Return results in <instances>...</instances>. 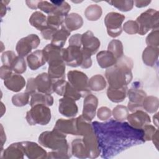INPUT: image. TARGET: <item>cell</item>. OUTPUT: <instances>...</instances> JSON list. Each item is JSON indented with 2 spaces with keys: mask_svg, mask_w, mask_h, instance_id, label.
Instances as JSON below:
<instances>
[{
  "mask_svg": "<svg viewBox=\"0 0 159 159\" xmlns=\"http://www.w3.org/2000/svg\"><path fill=\"white\" fill-rule=\"evenodd\" d=\"M159 101L158 98L150 96L146 97L142 103L143 109L149 113H154L158 111Z\"/></svg>",
  "mask_w": 159,
  "mask_h": 159,
  "instance_id": "e575fe53",
  "label": "cell"
},
{
  "mask_svg": "<svg viewBox=\"0 0 159 159\" xmlns=\"http://www.w3.org/2000/svg\"><path fill=\"white\" fill-rule=\"evenodd\" d=\"M67 83L65 79L55 81L53 83V91L59 96H63Z\"/></svg>",
  "mask_w": 159,
  "mask_h": 159,
  "instance_id": "bcb514c9",
  "label": "cell"
},
{
  "mask_svg": "<svg viewBox=\"0 0 159 159\" xmlns=\"http://www.w3.org/2000/svg\"><path fill=\"white\" fill-rule=\"evenodd\" d=\"M25 92L28 93L30 96H32L34 93L37 92V86L35 81V78H30L27 80V83L26 84V90Z\"/></svg>",
  "mask_w": 159,
  "mask_h": 159,
  "instance_id": "681fc988",
  "label": "cell"
},
{
  "mask_svg": "<svg viewBox=\"0 0 159 159\" xmlns=\"http://www.w3.org/2000/svg\"><path fill=\"white\" fill-rule=\"evenodd\" d=\"M40 43V40L37 35L30 34L17 42L16 50L19 56L24 57L29 55L32 49L37 48Z\"/></svg>",
  "mask_w": 159,
  "mask_h": 159,
  "instance_id": "ba28073f",
  "label": "cell"
},
{
  "mask_svg": "<svg viewBox=\"0 0 159 159\" xmlns=\"http://www.w3.org/2000/svg\"><path fill=\"white\" fill-rule=\"evenodd\" d=\"M98 104V98L92 94H88L83 101L82 116L89 120H92L95 117L96 111Z\"/></svg>",
  "mask_w": 159,
  "mask_h": 159,
  "instance_id": "9a60e30c",
  "label": "cell"
},
{
  "mask_svg": "<svg viewBox=\"0 0 159 159\" xmlns=\"http://www.w3.org/2000/svg\"><path fill=\"white\" fill-rule=\"evenodd\" d=\"M107 50L111 52L117 60L124 55L122 43L117 39H113L109 42Z\"/></svg>",
  "mask_w": 159,
  "mask_h": 159,
  "instance_id": "d590c367",
  "label": "cell"
},
{
  "mask_svg": "<svg viewBox=\"0 0 159 159\" xmlns=\"http://www.w3.org/2000/svg\"><path fill=\"white\" fill-rule=\"evenodd\" d=\"M82 139L88 152V158L91 159L98 158L100 155V148L94 130L83 136Z\"/></svg>",
  "mask_w": 159,
  "mask_h": 159,
  "instance_id": "7c38bea8",
  "label": "cell"
},
{
  "mask_svg": "<svg viewBox=\"0 0 159 159\" xmlns=\"http://www.w3.org/2000/svg\"><path fill=\"white\" fill-rule=\"evenodd\" d=\"M58 102V111L61 115L66 117H73L77 114L78 106L73 99L63 97L59 99Z\"/></svg>",
  "mask_w": 159,
  "mask_h": 159,
  "instance_id": "e0dca14e",
  "label": "cell"
},
{
  "mask_svg": "<svg viewBox=\"0 0 159 159\" xmlns=\"http://www.w3.org/2000/svg\"><path fill=\"white\" fill-rule=\"evenodd\" d=\"M82 48L90 53L92 55L96 53L100 47L99 40L94 35L91 30L81 34Z\"/></svg>",
  "mask_w": 159,
  "mask_h": 159,
  "instance_id": "4fadbf2b",
  "label": "cell"
},
{
  "mask_svg": "<svg viewBox=\"0 0 159 159\" xmlns=\"http://www.w3.org/2000/svg\"><path fill=\"white\" fill-rule=\"evenodd\" d=\"M1 151L2 150V146L4 143V142H6V134L4 132V130H3V127H2V125H1Z\"/></svg>",
  "mask_w": 159,
  "mask_h": 159,
  "instance_id": "6f0895ef",
  "label": "cell"
},
{
  "mask_svg": "<svg viewBox=\"0 0 159 159\" xmlns=\"http://www.w3.org/2000/svg\"><path fill=\"white\" fill-rule=\"evenodd\" d=\"M65 135L55 129L42 132L39 137V143L42 146L51 149L47 153V158H70L72 154Z\"/></svg>",
  "mask_w": 159,
  "mask_h": 159,
  "instance_id": "7a4b0ae2",
  "label": "cell"
},
{
  "mask_svg": "<svg viewBox=\"0 0 159 159\" xmlns=\"http://www.w3.org/2000/svg\"><path fill=\"white\" fill-rule=\"evenodd\" d=\"M66 16L59 12L54 11L47 17V26L54 29H58L60 26L64 23Z\"/></svg>",
  "mask_w": 159,
  "mask_h": 159,
  "instance_id": "1f68e13d",
  "label": "cell"
},
{
  "mask_svg": "<svg viewBox=\"0 0 159 159\" xmlns=\"http://www.w3.org/2000/svg\"><path fill=\"white\" fill-rule=\"evenodd\" d=\"M81 47L69 45L62 48V58L65 63L71 67L80 66L83 61V53Z\"/></svg>",
  "mask_w": 159,
  "mask_h": 159,
  "instance_id": "9c48e42d",
  "label": "cell"
},
{
  "mask_svg": "<svg viewBox=\"0 0 159 159\" xmlns=\"http://www.w3.org/2000/svg\"><path fill=\"white\" fill-rule=\"evenodd\" d=\"M150 2L151 1H134V3L135 4V6L137 7H143L147 6Z\"/></svg>",
  "mask_w": 159,
  "mask_h": 159,
  "instance_id": "11a10c76",
  "label": "cell"
},
{
  "mask_svg": "<svg viewBox=\"0 0 159 159\" xmlns=\"http://www.w3.org/2000/svg\"><path fill=\"white\" fill-rule=\"evenodd\" d=\"M39 1H26L25 2L28 7L33 9H37L38 8V3Z\"/></svg>",
  "mask_w": 159,
  "mask_h": 159,
  "instance_id": "db71d44e",
  "label": "cell"
},
{
  "mask_svg": "<svg viewBox=\"0 0 159 159\" xmlns=\"http://www.w3.org/2000/svg\"><path fill=\"white\" fill-rule=\"evenodd\" d=\"M135 21L139 26L138 34L143 35L151 29H158V12L153 9H147L142 13Z\"/></svg>",
  "mask_w": 159,
  "mask_h": 159,
  "instance_id": "5b68a950",
  "label": "cell"
},
{
  "mask_svg": "<svg viewBox=\"0 0 159 159\" xmlns=\"http://www.w3.org/2000/svg\"><path fill=\"white\" fill-rule=\"evenodd\" d=\"M53 129L65 134L77 135L76 127V118L71 119H59L57 120Z\"/></svg>",
  "mask_w": 159,
  "mask_h": 159,
  "instance_id": "d6986e66",
  "label": "cell"
},
{
  "mask_svg": "<svg viewBox=\"0 0 159 159\" xmlns=\"http://www.w3.org/2000/svg\"><path fill=\"white\" fill-rule=\"evenodd\" d=\"M127 90V86L118 88L109 86L107 90V96L111 101L114 102H120L125 99Z\"/></svg>",
  "mask_w": 159,
  "mask_h": 159,
  "instance_id": "4316f807",
  "label": "cell"
},
{
  "mask_svg": "<svg viewBox=\"0 0 159 159\" xmlns=\"http://www.w3.org/2000/svg\"><path fill=\"white\" fill-rule=\"evenodd\" d=\"M63 25L70 32H71L81 28L83 25V20L78 14L71 13L66 16Z\"/></svg>",
  "mask_w": 159,
  "mask_h": 159,
  "instance_id": "cb8c5ba5",
  "label": "cell"
},
{
  "mask_svg": "<svg viewBox=\"0 0 159 159\" xmlns=\"http://www.w3.org/2000/svg\"><path fill=\"white\" fill-rule=\"evenodd\" d=\"M158 113H157L153 117V123L154 124H155V125L157 127L158 126Z\"/></svg>",
  "mask_w": 159,
  "mask_h": 159,
  "instance_id": "91938a15",
  "label": "cell"
},
{
  "mask_svg": "<svg viewBox=\"0 0 159 159\" xmlns=\"http://www.w3.org/2000/svg\"><path fill=\"white\" fill-rule=\"evenodd\" d=\"M12 74V70L9 66L2 65L0 68V78L2 80H6Z\"/></svg>",
  "mask_w": 159,
  "mask_h": 159,
  "instance_id": "f907efd6",
  "label": "cell"
},
{
  "mask_svg": "<svg viewBox=\"0 0 159 159\" xmlns=\"http://www.w3.org/2000/svg\"><path fill=\"white\" fill-rule=\"evenodd\" d=\"M29 96L30 95L26 92L18 93L12 97V102L17 107L24 106L29 102Z\"/></svg>",
  "mask_w": 159,
  "mask_h": 159,
  "instance_id": "f35d334b",
  "label": "cell"
},
{
  "mask_svg": "<svg viewBox=\"0 0 159 159\" xmlns=\"http://www.w3.org/2000/svg\"><path fill=\"white\" fill-rule=\"evenodd\" d=\"M25 153L21 142L11 144L3 152H1V158L4 159H23Z\"/></svg>",
  "mask_w": 159,
  "mask_h": 159,
  "instance_id": "ffe728a7",
  "label": "cell"
},
{
  "mask_svg": "<svg viewBox=\"0 0 159 159\" xmlns=\"http://www.w3.org/2000/svg\"><path fill=\"white\" fill-rule=\"evenodd\" d=\"M159 49L155 47H147L142 53L143 62L148 66H153L158 60Z\"/></svg>",
  "mask_w": 159,
  "mask_h": 159,
  "instance_id": "d4e9b609",
  "label": "cell"
},
{
  "mask_svg": "<svg viewBox=\"0 0 159 159\" xmlns=\"http://www.w3.org/2000/svg\"><path fill=\"white\" fill-rule=\"evenodd\" d=\"M25 155L30 159L47 158V152L37 143L29 141L21 142Z\"/></svg>",
  "mask_w": 159,
  "mask_h": 159,
  "instance_id": "8fae6325",
  "label": "cell"
},
{
  "mask_svg": "<svg viewBox=\"0 0 159 159\" xmlns=\"http://www.w3.org/2000/svg\"><path fill=\"white\" fill-rule=\"evenodd\" d=\"M69 44L70 45H76L81 47V34H76L71 35L69 39Z\"/></svg>",
  "mask_w": 159,
  "mask_h": 159,
  "instance_id": "816d5d0a",
  "label": "cell"
},
{
  "mask_svg": "<svg viewBox=\"0 0 159 159\" xmlns=\"http://www.w3.org/2000/svg\"><path fill=\"white\" fill-rule=\"evenodd\" d=\"M146 43L148 46L158 47L159 45V31L158 29L153 30L146 38Z\"/></svg>",
  "mask_w": 159,
  "mask_h": 159,
  "instance_id": "b9f144b4",
  "label": "cell"
},
{
  "mask_svg": "<svg viewBox=\"0 0 159 159\" xmlns=\"http://www.w3.org/2000/svg\"><path fill=\"white\" fill-rule=\"evenodd\" d=\"M4 84L9 90L19 92L25 86V81L20 74L12 73L8 78L4 80Z\"/></svg>",
  "mask_w": 159,
  "mask_h": 159,
  "instance_id": "44dd1931",
  "label": "cell"
},
{
  "mask_svg": "<svg viewBox=\"0 0 159 159\" xmlns=\"http://www.w3.org/2000/svg\"><path fill=\"white\" fill-rule=\"evenodd\" d=\"M37 104L51 106L53 104V98L51 94L37 92L31 96L30 105L33 106Z\"/></svg>",
  "mask_w": 159,
  "mask_h": 159,
  "instance_id": "4dcf8cb0",
  "label": "cell"
},
{
  "mask_svg": "<svg viewBox=\"0 0 159 159\" xmlns=\"http://www.w3.org/2000/svg\"><path fill=\"white\" fill-rule=\"evenodd\" d=\"M29 22L32 26L40 31L47 27V17L40 11H35L32 14L29 18Z\"/></svg>",
  "mask_w": 159,
  "mask_h": 159,
  "instance_id": "f546056e",
  "label": "cell"
},
{
  "mask_svg": "<svg viewBox=\"0 0 159 159\" xmlns=\"http://www.w3.org/2000/svg\"><path fill=\"white\" fill-rule=\"evenodd\" d=\"M25 119L30 125H45L50 121L51 111L48 106L37 104L31 106V109L27 112Z\"/></svg>",
  "mask_w": 159,
  "mask_h": 159,
  "instance_id": "277c9868",
  "label": "cell"
},
{
  "mask_svg": "<svg viewBox=\"0 0 159 159\" xmlns=\"http://www.w3.org/2000/svg\"><path fill=\"white\" fill-rule=\"evenodd\" d=\"M132 60L123 55L117 60L116 63L108 68L105 72V76L109 86L115 88L127 86L132 80Z\"/></svg>",
  "mask_w": 159,
  "mask_h": 159,
  "instance_id": "3957f363",
  "label": "cell"
},
{
  "mask_svg": "<svg viewBox=\"0 0 159 159\" xmlns=\"http://www.w3.org/2000/svg\"><path fill=\"white\" fill-rule=\"evenodd\" d=\"M47 62L43 50H37L27 57V63L32 70H36L42 66Z\"/></svg>",
  "mask_w": 159,
  "mask_h": 159,
  "instance_id": "7402d4cb",
  "label": "cell"
},
{
  "mask_svg": "<svg viewBox=\"0 0 159 159\" xmlns=\"http://www.w3.org/2000/svg\"><path fill=\"white\" fill-rule=\"evenodd\" d=\"M107 2L123 12L130 11L134 6V1H111Z\"/></svg>",
  "mask_w": 159,
  "mask_h": 159,
  "instance_id": "ab89813d",
  "label": "cell"
},
{
  "mask_svg": "<svg viewBox=\"0 0 159 159\" xmlns=\"http://www.w3.org/2000/svg\"><path fill=\"white\" fill-rule=\"evenodd\" d=\"M129 97L127 109L129 111L134 112L137 110H142V103L147 97L146 93L138 87H133L127 90Z\"/></svg>",
  "mask_w": 159,
  "mask_h": 159,
  "instance_id": "30bf717a",
  "label": "cell"
},
{
  "mask_svg": "<svg viewBox=\"0 0 159 159\" xmlns=\"http://www.w3.org/2000/svg\"><path fill=\"white\" fill-rule=\"evenodd\" d=\"M6 6H7V5L6 4V1H1V17H2L6 13V10H7Z\"/></svg>",
  "mask_w": 159,
  "mask_h": 159,
  "instance_id": "9f6ffc18",
  "label": "cell"
},
{
  "mask_svg": "<svg viewBox=\"0 0 159 159\" xmlns=\"http://www.w3.org/2000/svg\"><path fill=\"white\" fill-rule=\"evenodd\" d=\"M71 152L72 155L78 158H88V152L83 139H76L71 142Z\"/></svg>",
  "mask_w": 159,
  "mask_h": 159,
  "instance_id": "83f0119b",
  "label": "cell"
},
{
  "mask_svg": "<svg viewBox=\"0 0 159 159\" xmlns=\"http://www.w3.org/2000/svg\"><path fill=\"white\" fill-rule=\"evenodd\" d=\"M88 86L90 90L100 91L104 89L106 87V81L102 75H96L89 80Z\"/></svg>",
  "mask_w": 159,
  "mask_h": 159,
  "instance_id": "d6a6232c",
  "label": "cell"
},
{
  "mask_svg": "<svg viewBox=\"0 0 159 159\" xmlns=\"http://www.w3.org/2000/svg\"><path fill=\"white\" fill-rule=\"evenodd\" d=\"M102 11L100 6L97 4H91L86 7L84 11V15L86 19L90 21L98 20L102 16Z\"/></svg>",
  "mask_w": 159,
  "mask_h": 159,
  "instance_id": "836d02e7",
  "label": "cell"
},
{
  "mask_svg": "<svg viewBox=\"0 0 159 159\" xmlns=\"http://www.w3.org/2000/svg\"><path fill=\"white\" fill-rule=\"evenodd\" d=\"M112 114V112L109 108L106 106L101 107L97 112L98 117L101 120H108Z\"/></svg>",
  "mask_w": 159,
  "mask_h": 159,
  "instance_id": "c3c4849f",
  "label": "cell"
},
{
  "mask_svg": "<svg viewBox=\"0 0 159 159\" xmlns=\"http://www.w3.org/2000/svg\"><path fill=\"white\" fill-rule=\"evenodd\" d=\"M127 119L129 124L137 129H142L144 125L151 122L149 115L142 110H137L129 114Z\"/></svg>",
  "mask_w": 159,
  "mask_h": 159,
  "instance_id": "ac0fdd59",
  "label": "cell"
},
{
  "mask_svg": "<svg viewBox=\"0 0 159 159\" xmlns=\"http://www.w3.org/2000/svg\"><path fill=\"white\" fill-rule=\"evenodd\" d=\"M63 97H67L73 99L74 101H78L83 96L80 93H79L76 89H75L70 84V83L68 82L63 94Z\"/></svg>",
  "mask_w": 159,
  "mask_h": 159,
  "instance_id": "60d3db41",
  "label": "cell"
},
{
  "mask_svg": "<svg viewBox=\"0 0 159 159\" xmlns=\"http://www.w3.org/2000/svg\"><path fill=\"white\" fill-rule=\"evenodd\" d=\"M158 130L157 129L152 138V140L153 141V142L155 144L157 148H158Z\"/></svg>",
  "mask_w": 159,
  "mask_h": 159,
  "instance_id": "680465c9",
  "label": "cell"
},
{
  "mask_svg": "<svg viewBox=\"0 0 159 159\" xmlns=\"http://www.w3.org/2000/svg\"><path fill=\"white\" fill-rule=\"evenodd\" d=\"M98 138L101 157L111 158L133 146L145 142L143 130L129 123L111 119L105 122H92Z\"/></svg>",
  "mask_w": 159,
  "mask_h": 159,
  "instance_id": "6da1fadb",
  "label": "cell"
},
{
  "mask_svg": "<svg viewBox=\"0 0 159 159\" xmlns=\"http://www.w3.org/2000/svg\"><path fill=\"white\" fill-rule=\"evenodd\" d=\"M125 19V16L118 12H111L107 14L104 18V24L108 35L113 38L119 36L122 32V24Z\"/></svg>",
  "mask_w": 159,
  "mask_h": 159,
  "instance_id": "52a82bcc",
  "label": "cell"
},
{
  "mask_svg": "<svg viewBox=\"0 0 159 159\" xmlns=\"http://www.w3.org/2000/svg\"><path fill=\"white\" fill-rule=\"evenodd\" d=\"M67 78L70 84L80 93L83 97L89 94V80L84 73L78 70H71L68 72Z\"/></svg>",
  "mask_w": 159,
  "mask_h": 159,
  "instance_id": "8992f818",
  "label": "cell"
},
{
  "mask_svg": "<svg viewBox=\"0 0 159 159\" xmlns=\"http://www.w3.org/2000/svg\"><path fill=\"white\" fill-rule=\"evenodd\" d=\"M56 30H57L56 29H52V28L47 26L45 29H43L42 31H41V35H42V37L47 40H52L53 35L54 34V33Z\"/></svg>",
  "mask_w": 159,
  "mask_h": 159,
  "instance_id": "f5cc1de1",
  "label": "cell"
},
{
  "mask_svg": "<svg viewBox=\"0 0 159 159\" xmlns=\"http://www.w3.org/2000/svg\"><path fill=\"white\" fill-rule=\"evenodd\" d=\"M38 9L49 14L53 12L56 10L57 7L51 1L50 2L47 1H39L38 3Z\"/></svg>",
  "mask_w": 159,
  "mask_h": 159,
  "instance_id": "7bdbcfd3",
  "label": "cell"
},
{
  "mask_svg": "<svg viewBox=\"0 0 159 159\" xmlns=\"http://www.w3.org/2000/svg\"><path fill=\"white\" fill-rule=\"evenodd\" d=\"M96 59L99 66L102 68H108L114 65L117 60L114 55L108 50L99 52L96 55Z\"/></svg>",
  "mask_w": 159,
  "mask_h": 159,
  "instance_id": "603a6c76",
  "label": "cell"
},
{
  "mask_svg": "<svg viewBox=\"0 0 159 159\" xmlns=\"http://www.w3.org/2000/svg\"><path fill=\"white\" fill-rule=\"evenodd\" d=\"M123 29L127 34L133 35L138 33L139 26L136 21L130 20L124 23L123 25Z\"/></svg>",
  "mask_w": 159,
  "mask_h": 159,
  "instance_id": "f6af8a7d",
  "label": "cell"
},
{
  "mask_svg": "<svg viewBox=\"0 0 159 159\" xmlns=\"http://www.w3.org/2000/svg\"><path fill=\"white\" fill-rule=\"evenodd\" d=\"M76 127L77 135L84 136L94 130L91 120L86 119L82 115L76 118Z\"/></svg>",
  "mask_w": 159,
  "mask_h": 159,
  "instance_id": "f1b7e54d",
  "label": "cell"
},
{
  "mask_svg": "<svg viewBox=\"0 0 159 159\" xmlns=\"http://www.w3.org/2000/svg\"><path fill=\"white\" fill-rule=\"evenodd\" d=\"M12 71L17 74H22L26 71L27 65L24 57L17 56L15 60H14L11 66Z\"/></svg>",
  "mask_w": 159,
  "mask_h": 159,
  "instance_id": "74e56055",
  "label": "cell"
},
{
  "mask_svg": "<svg viewBox=\"0 0 159 159\" xmlns=\"http://www.w3.org/2000/svg\"><path fill=\"white\" fill-rule=\"evenodd\" d=\"M37 92L51 94L53 91V83L55 82L48 73H42L38 75L35 78Z\"/></svg>",
  "mask_w": 159,
  "mask_h": 159,
  "instance_id": "5bb4252c",
  "label": "cell"
},
{
  "mask_svg": "<svg viewBox=\"0 0 159 159\" xmlns=\"http://www.w3.org/2000/svg\"><path fill=\"white\" fill-rule=\"evenodd\" d=\"M17 56V55H16V53L12 50L4 52L1 55V60L3 65L9 66L11 68L14 60Z\"/></svg>",
  "mask_w": 159,
  "mask_h": 159,
  "instance_id": "ee69618b",
  "label": "cell"
},
{
  "mask_svg": "<svg viewBox=\"0 0 159 159\" xmlns=\"http://www.w3.org/2000/svg\"><path fill=\"white\" fill-rule=\"evenodd\" d=\"M143 130V139L145 141L152 140V138L155 132L157 131V129H156L154 126L148 124L144 125L142 127Z\"/></svg>",
  "mask_w": 159,
  "mask_h": 159,
  "instance_id": "7dc6e473",
  "label": "cell"
},
{
  "mask_svg": "<svg viewBox=\"0 0 159 159\" xmlns=\"http://www.w3.org/2000/svg\"><path fill=\"white\" fill-rule=\"evenodd\" d=\"M70 32H70L63 24L61 26V29L57 30L53 35L51 40V44L62 48L64 46L66 39L70 36Z\"/></svg>",
  "mask_w": 159,
  "mask_h": 159,
  "instance_id": "484cf974",
  "label": "cell"
},
{
  "mask_svg": "<svg viewBox=\"0 0 159 159\" xmlns=\"http://www.w3.org/2000/svg\"><path fill=\"white\" fill-rule=\"evenodd\" d=\"M62 48L50 43L42 49L48 65L64 61L62 58Z\"/></svg>",
  "mask_w": 159,
  "mask_h": 159,
  "instance_id": "2e32d148",
  "label": "cell"
},
{
  "mask_svg": "<svg viewBox=\"0 0 159 159\" xmlns=\"http://www.w3.org/2000/svg\"><path fill=\"white\" fill-rule=\"evenodd\" d=\"M112 114L115 120L122 122L127 119L129 114L127 107L122 105H117L114 108Z\"/></svg>",
  "mask_w": 159,
  "mask_h": 159,
  "instance_id": "8d00e7d4",
  "label": "cell"
}]
</instances>
